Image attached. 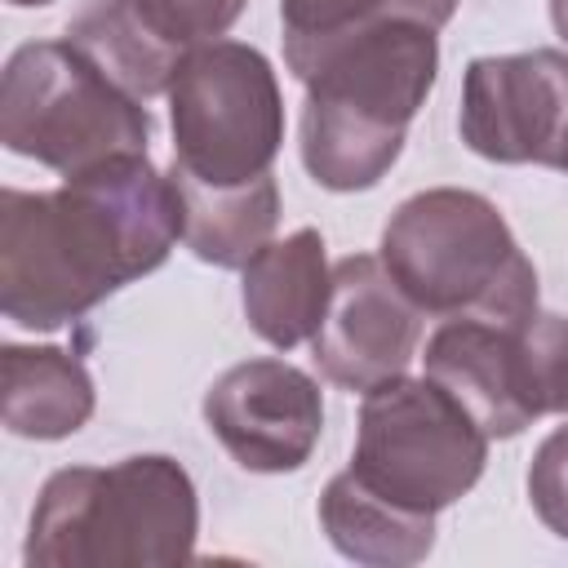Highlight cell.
<instances>
[{
	"instance_id": "obj_13",
	"label": "cell",
	"mask_w": 568,
	"mask_h": 568,
	"mask_svg": "<svg viewBox=\"0 0 568 568\" xmlns=\"http://www.w3.org/2000/svg\"><path fill=\"white\" fill-rule=\"evenodd\" d=\"M169 178L182 200V240L200 262L248 266L271 244L280 217V191L271 173L240 186H209L173 164Z\"/></svg>"
},
{
	"instance_id": "obj_7",
	"label": "cell",
	"mask_w": 568,
	"mask_h": 568,
	"mask_svg": "<svg viewBox=\"0 0 568 568\" xmlns=\"http://www.w3.org/2000/svg\"><path fill=\"white\" fill-rule=\"evenodd\" d=\"M173 164L209 186H240L271 173L284 142V106L271 62L235 40H213L169 84Z\"/></svg>"
},
{
	"instance_id": "obj_19",
	"label": "cell",
	"mask_w": 568,
	"mask_h": 568,
	"mask_svg": "<svg viewBox=\"0 0 568 568\" xmlns=\"http://www.w3.org/2000/svg\"><path fill=\"white\" fill-rule=\"evenodd\" d=\"M142 22L182 58L213 44L244 9V0H133Z\"/></svg>"
},
{
	"instance_id": "obj_2",
	"label": "cell",
	"mask_w": 568,
	"mask_h": 568,
	"mask_svg": "<svg viewBox=\"0 0 568 568\" xmlns=\"http://www.w3.org/2000/svg\"><path fill=\"white\" fill-rule=\"evenodd\" d=\"M284 58L306 84V173L328 191L373 186L395 164L408 120L435 84V31L422 22H377L315 40L284 36Z\"/></svg>"
},
{
	"instance_id": "obj_6",
	"label": "cell",
	"mask_w": 568,
	"mask_h": 568,
	"mask_svg": "<svg viewBox=\"0 0 568 568\" xmlns=\"http://www.w3.org/2000/svg\"><path fill=\"white\" fill-rule=\"evenodd\" d=\"M488 435L435 377H390L364 390L351 470L404 510L435 515L475 488Z\"/></svg>"
},
{
	"instance_id": "obj_20",
	"label": "cell",
	"mask_w": 568,
	"mask_h": 568,
	"mask_svg": "<svg viewBox=\"0 0 568 568\" xmlns=\"http://www.w3.org/2000/svg\"><path fill=\"white\" fill-rule=\"evenodd\" d=\"M528 501L537 519L568 541V422L537 444L528 466Z\"/></svg>"
},
{
	"instance_id": "obj_10",
	"label": "cell",
	"mask_w": 568,
	"mask_h": 568,
	"mask_svg": "<svg viewBox=\"0 0 568 568\" xmlns=\"http://www.w3.org/2000/svg\"><path fill=\"white\" fill-rule=\"evenodd\" d=\"M204 422L235 466L284 475L311 457L324 430V399L302 368L284 359H244L209 386Z\"/></svg>"
},
{
	"instance_id": "obj_18",
	"label": "cell",
	"mask_w": 568,
	"mask_h": 568,
	"mask_svg": "<svg viewBox=\"0 0 568 568\" xmlns=\"http://www.w3.org/2000/svg\"><path fill=\"white\" fill-rule=\"evenodd\" d=\"M453 9L457 0H280L288 40H315L377 22H422L439 31L453 18Z\"/></svg>"
},
{
	"instance_id": "obj_9",
	"label": "cell",
	"mask_w": 568,
	"mask_h": 568,
	"mask_svg": "<svg viewBox=\"0 0 568 568\" xmlns=\"http://www.w3.org/2000/svg\"><path fill=\"white\" fill-rule=\"evenodd\" d=\"M422 337L417 302L390 280L382 257L351 253L333 266L328 306L311 333L315 368L342 390H373L408 368Z\"/></svg>"
},
{
	"instance_id": "obj_4",
	"label": "cell",
	"mask_w": 568,
	"mask_h": 568,
	"mask_svg": "<svg viewBox=\"0 0 568 568\" xmlns=\"http://www.w3.org/2000/svg\"><path fill=\"white\" fill-rule=\"evenodd\" d=\"M382 266L422 315L524 320L537 311V271L497 204L435 186L395 209L382 231Z\"/></svg>"
},
{
	"instance_id": "obj_14",
	"label": "cell",
	"mask_w": 568,
	"mask_h": 568,
	"mask_svg": "<svg viewBox=\"0 0 568 568\" xmlns=\"http://www.w3.org/2000/svg\"><path fill=\"white\" fill-rule=\"evenodd\" d=\"M0 413L9 435L67 439L93 413V382L84 364L58 346H4Z\"/></svg>"
},
{
	"instance_id": "obj_5",
	"label": "cell",
	"mask_w": 568,
	"mask_h": 568,
	"mask_svg": "<svg viewBox=\"0 0 568 568\" xmlns=\"http://www.w3.org/2000/svg\"><path fill=\"white\" fill-rule=\"evenodd\" d=\"M146 106L93 67L71 40L22 44L0 80V142L58 173L115 155H146Z\"/></svg>"
},
{
	"instance_id": "obj_21",
	"label": "cell",
	"mask_w": 568,
	"mask_h": 568,
	"mask_svg": "<svg viewBox=\"0 0 568 568\" xmlns=\"http://www.w3.org/2000/svg\"><path fill=\"white\" fill-rule=\"evenodd\" d=\"M550 22H555V31L568 40V0H550Z\"/></svg>"
},
{
	"instance_id": "obj_17",
	"label": "cell",
	"mask_w": 568,
	"mask_h": 568,
	"mask_svg": "<svg viewBox=\"0 0 568 568\" xmlns=\"http://www.w3.org/2000/svg\"><path fill=\"white\" fill-rule=\"evenodd\" d=\"M506 364L510 390L532 426L546 413H568V320L550 311H532L510 320L506 328Z\"/></svg>"
},
{
	"instance_id": "obj_8",
	"label": "cell",
	"mask_w": 568,
	"mask_h": 568,
	"mask_svg": "<svg viewBox=\"0 0 568 568\" xmlns=\"http://www.w3.org/2000/svg\"><path fill=\"white\" fill-rule=\"evenodd\" d=\"M462 142L493 164L568 173V53L532 49L475 58L462 84Z\"/></svg>"
},
{
	"instance_id": "obj_12",
	"label": "cell",
	"mask_w": 568,
	"mask_h": 568,
	"mask_svg": "<svg viewBox=\"0 0 568 568\" xmlns=\"http://www.w3.org/2000/svg\"><path fill=\"white\" fill-rule=\"evenodd\" d=\"M333 271L324 262L320 231L302 226L280 244H266L244 266V315L253 333L280 351L311 342L324 320Z\"/></svg>"
},
{
	"instance_id": "obj_16",
	"label": "cell",
	"mask_w": 568,
	"mask_h": 568,
	"mask_svg": "<svg viewBox=\"0 0 568 568\" xmlns=\"http://www.w3.org/2000/svg\"><path fill=\"white\" fill-rule=\"evenodd\" d=\"M67 40L93 62L102 67L124 93H133L138 102L164 93L178 75V67L186 62L178 49H169L133 9V0H89L71 22H67Z\"/></svg>"
},
{
	"instance_id": "obj_22",
	"label": "cell",
	"mask_w": 568,
	"mask_h": 568,
	"mask_svg": "<svg viewBox=\"0 0 568 568\" xmlns=\"http://www.w3.org/2000/svg\"><path fill=\"white\" fill-rule=\"evenodd\" d=\"M9 4H49V0H9Z\"/></svg>"
},
{
	"instance_id": "obj_1",
	"label": "cell",
	"mask_w": 568,
	"mask_h": 568,
	"mask_svg": "<svg viewBox=\"0 0 568 568\" xmlns=\"http://www.w3.org/2000/svg\"><path fill=\"white\" fill-rule=\"evenodd\" d=\"M182 240V200L146 155L71 173L58 191L0 195V306L22 328L80 320Z\"/></svg>"
},
{
	"instance_id": "obj_11",
	"label": "cell",
	"mask_w": 568,
	"mask_h": 568,
	"mask_svg": "<svg viewBox=\"0 0 568 568\" xmlns=\"http://www.w3.org/2000/svg\"><path fill=\"white\" fill-rule=\"evenodd\" d=\"M506 324L488 315H448L426 342V377H435L488 439H510L528 422L510 390L506 368Z\"/></svg>"
},
{
	"instance_id": "obj_3",
	"label": "cell",
	"mask_w": 568,
	"mask_h": 568,
	"mask_svg": "<svg viewBox=\"0 0 568 568\" xmlns=\"http://www.w3.org/2000/svg\"><path fill=\"white\" fill-rule=\"evenodd\" d=\"M195 488L173 457H124L115 466H67L40 488L31 568H164L195 546Z\"/></svg>"
},
{
	"instance_id": "obj_15",
	"label": "cell",
	"mask_w": 568,
	"mask_h": 568,
	"mask_svg": "<svg viewBox=\"0 0 568 568\" xmlns=\"http://www.w3.org/2000/svg\"><path fill=\"white\" fill-rule=\"evenodd\" d=\"M320 524L346 559L377 564V568L417 564L435 546V515L404 510V506L386 501L382 493L359 484L351 466L328 479V488L320 497Z\"/></svg>"
}]
</instances>
